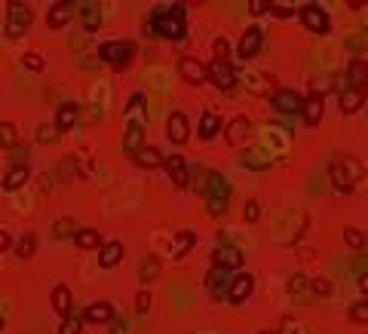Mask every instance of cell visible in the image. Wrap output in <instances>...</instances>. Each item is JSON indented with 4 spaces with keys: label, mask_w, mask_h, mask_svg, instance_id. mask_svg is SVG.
I'll list each match as a JSON object with an SVG mask.
<instances>
[{
    "label": "cell",
    "mask_w": 368,
    "mask_h": 334,
    "mask_svg": "<svg viewBox=\"0 0 368 334\" xmlns=\"http://www.w3.org/2000/svg\"><path fill=\"white\" fill-rule=\"evenodd\" d=\"M362 105H365V92L350 89V86L341 89V114H356Z\"/></svg>",
    "instance_id": "d4e9b609"
},
{
    "label": "cell",
    "mask_w": 368,
    "mask_h": 334,
    "mask_svg": "<svg viewBox=\"0 0 368 334\" xmlns=\"http://www.w3.org/2000/svg\"><path fill=\"white\" fill-rule=\"evenodd\" d=\"M206 203H209V212L212 215H224L227 212V203H230V181L227 175L221 172H209L206 175Z\"/></svg>",
    "instance_id": "3957f363"
},
{
    "label": "cell",
    "mask_w": 368,
    "mask_h": 334,
    "mask_svg": "<svg viewBox=\"0 0 368 334\" xmlns=\"http://www.w3.org/2000/svg\"><path fill=\"white\" fill-rule=\"evenodd\" d=\"M273 10V15H279V19H289V15H295V10L291 6H286V3H276V6H270Z\"/></svg>",
    "instance_id": "681fc988"
},
{
    "label": "cell",
    "mask_w": 368,
    "mask_h": 334,
    "mask_svg": "<svg viewBox=\"0 0 368 334\" xmlns=\"http://www.w3.org/2000/svg\"><path fill=\"white\" fill-rule=\"evenodd\" d=\"M243 218H245V221H258V218H261V206L255 203V199H252V203H245Z\"/></svg>",
    "instance_id": "7dc6e473"
},
{
    "label": "cell",
    "mask_w": 368,
    "mask_h": 334,
    "mask_svg": "<svg viewBox=\"0 0 368 334\" xmlns=\"http://www.w3.org/2000/svg\"><path fill=\"white\" fill-rule=\"evenodd\" d=\"M120 261H123V243H105L98 248V267L111 270V267H117Z\"/></svg>",
    "instance_id": "603a6c76"
},
{
    "label": "cell",
    "mask_w": 368,
    "mask_h": 334,
    "mask_svg": "<svg viewBox=\"0 0 368 334\" xmlns=\"http://www.w3.org/2000/svg\"><path fill=\"white\" fill-rule=\"evenodd\" d=\"M86 322L92 325H107V322H114V307H111V301H95V304H89L86 307Z\"/></svg>",
    "instance_id": "ffe728a7"
},
{
    "label": "cell",
    "mask_w": 368,
    "mask_h": 334,
    "mask_svg": "<svg viewBox=\"0 0 368 334\" xmlns=\"http://www.w3.org/2000/svg\"><path fill=\"white\" fill-rule=\"evenodd\" d=\"M163 169L169 172V178H172V181H175V188H187V184H190L187 162H184V157H178V153H172V157H166Z\"/></svg>",
    "instance_id": "9a60e30c"
},
{
    "label": "cell",
    "mask_w": 368,
    "mask_h": 334,
    "mask_svg": "<svg viewBox=\"0 0 368 334\" xmlns=\"http://www.w3.org/2000/svg\"><path fill=\"white\" fill-rule=\"evenodd\" d=\"M240 166L243 169H252V172H267L273 166V157L261 147H252V151H243L240 153Z\"/></svg>",
    "instance_id": "4fadbf2b"
},
{
    "label": "cell",
    "mask_w": 368,
    "mask_h": 334,
    "mask_svg": "<svg viewBox=\"0 0 368 334\" xmlns=\"http://www.w3.org/2000/svg\"><path fill=\"white\" fill-rule=\"evenodd\" d=\"M350 319L359 325H368V301H359V304L350 307Z\"/></svg>",
    "instance_id": "f35d334b"
},
{
    "label": "cell",
    "mask_w": 368,
    "mask_h": 334,
    "mask_svg": "<svg viewBox=\"0 0 368 334\" xmlns=\"http://www.w3.org/2000/svg\"><path fill=\"white\" fill-rule=\"evenodd\" d=\"M77 224H74V218H59L56 224H52V236L56 239H65V236H77Z\"/></svg>",
    "instance_id": "e575fe53"
},
{
    "label": "cell",
    "mask_w": 368,
    "mask_h": 334,
    "mask_svg": "<svg viewBox=\"0 0 368 334\" xmlns=\"http://www.w3.org/2000/svg\"><path fill=\"white\" fill-rule=\"evenodd\" d=\"M197 243V236H194V230H178L172 236V243H169V252L175 255V258H181V255H187V248Z\"/></svg>",
    "instance_id": "4316f807"
},
{
    "label": "cell",
    "mask_w": 368,
    "mask_h": 334,
    "mask_svg": "<svg viewBox=\"0 0 368 334\" xmlns=\"http://www.w3.org/2000/svg\"><path fill=\"white\" fill-rule=\"evenodd\" d=\"M157 276H160V258L148 255V258L138 264V279H141V282H153Z\"/></svg>",
    "instance_id": "1f68e13d"
},
{
    "label": "cell",
    "mask_w": 368,
    "mask_h": 334,
    "mask_svg": "<svg viewBox=\"0 0 368 334\" xmlns=\"http://www.w3.org/2000/svg\"><path fill=\"white\" fill-rule=\"evenodd\" d=\"M71 19H74V3H56L49 13H46V25L52 31H61Z\"/></svg>",
    "instance_id": "44dd1931"
},
{
    "label": "cell",
    "mask_w": 368,
    "mask_h": 334,
    "mask_svg": "<svg viewBox=\"0 0 368 334\" xmlns=\"http://www.w3.org/2000/svg\"><path fill=\"white\" fill-rule=\"evenodd\" d=\"M289 294H291V298H298V301H307L313 294L310 291V279L301 276V273H295V276L289 279Z\"/></svg>",
    "instance_id": "f546056e"
},
{
    "label": "cell",
    "mask_w": 368,
    "mask_h": 334,
    "mask_svg": "<svg viewBox=\"0 0 368 334\" xmlns=\"http://www.w3.org/2000/svg\"><path fill=\"white\" fill-rule=\"evenodd\" d=\"M258 334H273V331H258Z\"/></svg>",
    "instance_id": "9f6ffc18"
},
{
    "label": "cell",
    "mask_w": 368,
    "mask_h": 334,
    "mask_svg": "<svg viewBox=\"0 0 368 334\" xmlns=\"http://www.w3.org/2000/svg\"><path fill=\"white\" fill-rule=\"evenodd\" d=\"M144 147H148V144H144V126H141V123H129L126 135H123V151H126L129 157H138Z\"/></svg>",
    "instance_id": "2e32d148"
},
{
    "label": "cell",
    "mask_w": 368,
    "mask_h": 334,
    "mask_svg": "<svg viewBox=\"0 0 368 334\" xmlns=\"http://www.w3.org/2000/svg\"><path fill=\"white\" fill-rule=\"evenodd\" d=\"M151 304H153V298L148 291H138V298H135V313L138 316H148L151 313Z\"/></svg>",
    "instance_id": "7bdbcfd3"
},
{
    "label": "cell",
    "mask_w": 368,
    "mask_h": 334,
    "mask_svg": "<svg viewBox=\"0 0 368 334\" xmlns=\"http://www.w3.org/2000/svg\"><path fill=\"white\" fill-rule=\"evenodd\" d=\"M141 102H144V96H141V92H135V96L129 98V107H126V111H138V107H141Z\"/></svg>",
    "instance_id": "816d5d0a"
},
{
    "label": "cell",
    "mask_w": 368,
    "mask_h": 334,
    "mask_svg": "<svg viewBox=\"0 0 368 334\" xmlns=\"http://www.w3.org/2000/svg\"><path fill=\"white\" fill-rule=\"evenodd\" d=\"M347 86L359 89V92H368V65L362 59H353L347 65Z\"/></svg>",
    "instance_id": "e0dca14e"
},
{
    "label": "cell",
    "mask_w": 368,
    "mask_h": 334,
    "mask_svg": "<svg viewBox=\"0 0 368 334\" xmlns=\"http://www.w3.org/2000/svg\"><path fill=\"white\" fill-rule=\"evenodd\" d=\"M227 273L230 270H224V267H212V273L206 276V285H209L212 301H221V298H227L230 294V282H233V279H230Z\"/></svg>",
    "instance_id": "30bf717a"
},
{
    "label": "cell",
    "mask_w": 368,
    "mask_h": 334,
    "mask_svg": "<svg viewBox=\"0 0 368 334\" xmlns=\"http://www.w3.org/2000/svg\"><path fill=\"white\" fill-rule=\"evenodd\" d=\"M209 83L212 86H218L221 92H230L233 89V83H236V71H233V65L224 59H212V65H209Z\"/></svg>",
    "instance_id": "8992f818"
},
{
    "label": "cell",
    "mask_w": 368,
    "mask_h": 334,
    "mask_svg": "<svg viewBox=\"0 0 368 334\" xmlns=\"http://www.w3.org/2000/svg\"><path fill=\"white\" fill-rule=\"evenodd\" d=\"M166 135H169V142H175V144H184V142H187L190 123H187V116H184L181 111H172V114H169V120H166Z\"/></svg>",
    "instance_id": "8fae6325"
},
{
    "label": "cell",
    "mask_w": 368,
    "mask_h": 334,
    "mask_svg": "<svg viewBox=\"0 0 368 334\" xmlns=\"http://www.w3.org/2000/svg\"><path fill=\"white\" fill-rule=\"evenodd\" d=\"M80 19H83V28H86V31H98V25H102V6L86 3L80 10Z\"/></svg>",
    "instance_id": "4dcf8cb0"
},
{
    "label": "cell",
    "mask_w": 368,
    "mask_h": 334,
    "mask_svg": "<svg viewBox=\"0 0 368 334\" xmlns=\"http://www.w3.org/2000/svg\"><path fill=\"white\" fill-rule=\"evenodd\" d=\"M212 261H215V267H224V270H236L243 264V252L236 245H227V243H221L218 248L212 252Z\"/></svg>",
    "instance_id": "5bb4252c"
},
{
    "label": "cell",
    "mask_w": 368,
    "mask_h": 334,
    "mask_svg": "<svg viewBox=\"0 0 368 334\" xmlns=\"http://www.w3.org/2000/svg\"><path fill=\"white\" fill-rule=\"evenodd\" d=\"M362 175H365V166L356 157H350V153H337L328 162V178H332L335 190H341V193H350L362 181Z\"/></svg>",
    "instance_id": "7a4b0ae2"
},
{
    "label": "cell",
    "mask_w": 368,
    "mask_h": 334,
    "mask_svg": "<svg viewBox=\"0 0 368 334\" xmlns=\"http://www.w3.org/2000/svg\"><path fill=\"white\" fill-rule=\"evenodd\" d=\"M178 74H181L187 83H194V86H199V83H206V80H209V68H206L203 61L187 59V56H184V59L178 61Z\"/></svg>",
    "instance_id": "7c38bea8"
},
{
    "label": "cell",
    "mask_w": 368,
    "mask_h": 334,
    "mask_svg": "<svg viewBox=\"0 0 368 334\" xmlns=\"http://www.w3.org/2000/svg\"><path fill=\"white\" fill-rule=\"evenodd\" d=\"M322 111H325V98H322V92L316 89L310 98H307V105H304V123L307 126H319V120H322Z\"/></svg>",
    "instance_id": "d6986e66"
},
{
    "label": "cell",
    "mask_w": 368,
    "mask_h": 334,
    "mask_svg": "<svg viewBox=\"0 0 368 334\" xmlns=\"http://www.w3.org/2000/svg\"><path fill=\"white\" fill-rule=\"evenodd\" d=\"M261 43H264V34L261 28H245V34L240 37V59H255Z\"/></svg>",
    "instance_id": "ac0fdd59"
},
{
    "label": "cell",
    "mask_w": 368,
    "mask_h": 334,
    "mask_svg": "<svg viewBox=\"0 0 368 334\" xmlns=\"http://www.w3.org/2000/svg\"><path fill=\"white\" fill-rule=\"evenodd\" d=\"M135 160L141 162V166H148V169H157V166H163V162H166V157H160L157 147H144V151L138 153Z\"/></svg>",
    "instance_id": "d590c367"
},
{
    "label": "cell",
    "mask_w": 368,
    "mask_h": 334,
    "mask_svg": "<svg viewBox=\"0 0 368 334\" xmlns=\"http://www.w3.org/2000/svg\"><path fill=\"white\" fill-rule=\"evenodd\" d=\"M10 245H13L10 233H0V248H3V252H6V248H10Z\"/></svg>",
    "instance_id": "db71d44e"
},
{
    "label": "cell",
    "mask_w": 368,
    "mask_h": 334,
    "mask_svg": "<svg viewBox=\"0 0 368 334\" xmlns=\"http://www.w3.org/2000/svg\"><path fill=\"white\" fill-rule=\"evenodd\" d=\"M77 116H80V105L77 102H65L59 107V114H56V126L59 129H71L74 123H77Z\"/></svg>",
    "instance_id": "f1b7e54d"
},
{
    "label": "cell",
    "mask_w": 368,
    "mask_h": 334,
    "mask_svg": "<svg viewBox=\"0 0 368 334\" xmlns=\"http://www.w3.org/2000/svg\"><path fill=\"white\" fill-rule=\"evenodd\" d=\"M34 248H37V236H34V233H25V236L19 239V245H15V255L25 261V258H31V255H34Z\"/></svg>",
    "instance_id": "8d00e7d4"
},
{
    "label": "cell",
    "mask_w": 368,
    "mask_h": 334,
    "mask_svg": "<svg viewBox=\"0 0 368 334\" xmlns=\"http://www.w3.org/2000/svg\"><path fill=\"white\" fill-rule=\"evenodd\" d=\"M74 243L80 248H98L102 245V236H98V230H92V227H80V233L74 236Z\"/></svg>",
    "instance_id": "d6a6232c"
},
{
    "label": "cell",
    "mask_w": 368,
    "mask_h": 334,
    "mask_svg": "<svg viewBox=\"0 0 368 334\" xmlns=\"http://www.w3.org/2000/svg\"><path fill=\"white\" fill-rule=\"evenodd\" d=\"M52 310H56L59 316H74V298H71V291H68V285H56L52 289Z\"/></svg>",
    "instance_id": "7402d4cb"
},
{
    "label": "cell",
    "mask_w": 368,
    "mask_h": 334,
    "mask_svg": "<svg viewBox=\"0 0 368 334\" xmlns=\"http://www.w3.org/2000/svg\"><path fill=\"white\" fill-rule=\"evenodd\" d=\"M148 31L153 37H163V40H181L184 37V6H157L151 13V25Z\"/></svg>",
    "instance_id": "6da1fadb"
},
{
    "label": "cell",
    "mask_w": 368,
    "mask_h": 334,
    "mask_svg": "<svg viewBox=\"0 0 368 334\" xmlns=\"http://www.w3.org/2000/svg\"><path fill=\"white\" fill-rule=\"evenodd\" d=\"M249 132H252V123L245 120V116H236V120L227 123V135L224 138H227V144L236 147V144H243V138L249 135Z\"/></svg>",
    "instance_id": "cb8c5ba5"
},
{
    "label": "cell",
    "mask_w": 368,
    "mask_h": 334,
    "mask_svg": "<svg viewBox=\"0 0 368 334\" xmlns=\"http://www.w3.org/2000/svg\"><path fill=\"white\" fill-rule=\"evenodd\" d=\"M83 322H86V316H68L65 322L59 325V334H80L83 331Z\"/></svg>",
    "instance_id": "74e56055"
},
{
    "label": "cell",
    "mask_w": 368,
    "mask_h": 334,
    "mask_svg": "<svg viewBox=\"0 0 368 334\" xmlns=\"http://www.w3.org/2000/svg\"><path fill=\"white\" fill-rule=\"evenodd\" d=\"M0 142H3V147L15 151V126L13 123H0Z\"/></svg>",
    "instance_id": "ab89813d"
},
{
    "label": "cell",
    "mask_w": 368,
    "mask_h": 334,
    "mask_svg": "<svg viewBox=\"0 0 368 334\" xmlns=\"http://www.w3.org/2000/svg\"><path fill=\"white\" fill-rule=\"evenodd\" d=\"M344 243H347L353 252H362L365 243H368V236L362 230H356V227H344Z\"/></svg>",
    "instance_id": "836d02e7"
},
{
    "label": "cell",
    "mask_w": 368,
    "mask_h": 334,
    "mask_svg": "<svg viewBox=\"0 0 368 334\" xmlns=\"http://www.w3.org/2000/svg\"><path fill=\"white\" fill-rule=\"evenodd\" d=\"M111 325H114L111 334H126V322H123V319H114Z\"/></svg>",
    "instance_id": "f5cc1de1"
},
{
    "label": "cell",
    "mask_w": 368,
    "mask_h": 334,
    "mask_svg": "<svg viewBox=\"0 0 368 334\" xmlns=\"http://www.w3.org/2000/svg\"><path fill=\"white\" fill-rule=\"evenodd\" d=\"M304 105H307V98H301L295 89H279L273 96V107L279 114H304Z\"/></svg>",
    "instance_id": "ba28073f"
},
{
    "label": "cell",
    "mask_w": 368,
    "mask_h": 334,
    "mask_svg": "<svg viewBox=\"0 0 368 334\" xmlns=\"http://www.w3.org/2000/svg\"><path fill=\"white\" fill-rule=\"evenodd\" d=\"M25 181H28V166H10V172L3 178V190L15 193L19 188H25Z\"/></svg>",
    "instance_id": "484cf974"
},
{
    "label": "cell",
    "mask_w": 368,
    "mask_h": 334,
    "mask_svg": "<svg viewBox=\"0 0 368 334\" xmlns=\"http://www.w3.org/2000/svg\"><path fill=\"white\" fill-rule=\"evenodd\" d=\"M135 56V46L132 43H126V40H107L98 46V59L107 61V65H114V68H126L129 61H132Z\"/></svg>",
    "instance_id": "277c9868"
},
{
    "label": "cell",
    "mask_w": 368,
    "mask_h": 334,
    "mask_svg": "<svg viewBox=\"0 0 368 334\" xmlns=\"http://www.w3.org/2000/svg\"><path fill=\"white\" fill-rule=\"evenodd\" d=\"M359 289H362V291L368 294V273H362V276H359Z\"/></svg>",
    "instance_id": "11a10c76"
},
{
    "label": "cell",
    "mask_w": 368,
    "mask_h": 334,
    "mask_svg": "<svg viewBox=\"0 0 368 334\" xmlns=\"http://www.w3.org/2000/svg\"><path fill=\"white\" fill-rule=\"evenodd\" d=\"M279 334H307V328L301 322H295V319H286V322H282V328H279Z\"/></svg>",
    "instance_id": "bcb514c9"
},
{
    "label": "cell",
    "mask_w": 368,
    "mask_h": 334,
    "mask_svg": "<svg viewBox=\"0 0 368 334\" xmlns=\"http://www.w3.org/2000/svg\"><path fill=\"white\" fill-rule=\"evenodd\" d=\"M31 10L25 3H10V13H6V37H22L31 28Z\"/></svg>",
    "instance_id": "5b68a950"
},
{
    "label": "cell",
    "mask_w": 368,
    "mask_h": 334,
    "mask_svg": "<svg viewBox=\"0 0 368 334\" xmlns=\"http://www.w3.org/2000/svg\"><path fill=\"white\" fill-rule=\"evenodd\" d=\"M301 22L307 31H313V34H328V28H332V22H328V13L322 10L316 3H307L301 6Z\"/></svg>",
    "instance_id": "52a82bcc"
},
{
    "label": "cell",
    "mask_w": 368,
    "mask_h": 334,
    "mask_svg": "<svg viewBox=\"0 0 368 334\" xmlns=\"http://www.w3.org/2000/svg\"><path fill=\"white\" fill-rule=\"evenodd\" d=\"M37 142L40 144H56L59 142V126H40L37 129Z\"/></svg>",
    "instance_id": "60d3db41"
},
{
    "label": "cell",
    "mask_w": 368,
    "mask_h": 334,
    "mask_svg": "<svg viewBox=\"0 0 368 334\" xmlns=\"http://www.w3.org/2000/svg\"><path fill=\"white\" fill-rule=\"evenodd\" d=\"M218 132H221V116L215 111H206L203 116H199V138L209 142V138H215Z\"/></svg>",
    "instance_id": "83f0119b"
},
{
    "label": "cell",
    "mask_w": 368,
    "mask_h": 334,
    "mask_svg": "<svg viewBox=\"0 0 368 334\" xmlns=\"http://www.w3.org/2000/svg\"><path fill=\"white\" fill-rule=\"evenodd\" d=\"M347 50H353V52L368 50V34H353V37H347Z\"/></svg>",
    "instance_id": "ee69618b"
},
{
    "label": "cell",
    "mask_w": 368,
    "mask_h": 334,
    "mask_svg": "<svg viewBox=\"0 0 368 334\" xmlns=\"http://www.w3.org/2000/svg\"><path fill=\"white\" fill-rule=\"evenodd\" d=\"M227 52H230V43L224 40V37H218V40H215V59H224L227 61Z\"/></svg>",
    "instance_id": "c3c4849f"
},
{
    "label": "cell",
    "mask_w": 368,
    "mask_h": 334,
    "mask_svg": "<svg viewBox=\"0 0 368 334\" xmlns=\"http://www.w3.org/2000/svg\"><path fill=\"white\" fill-rule=\"evenodd\" d=\"M252 291H255V276L240 273V276H233V282H230L227 301H230V304H245V301L252 298Z\"/></svg>",
    "instance_id": "9c48e42d"
},
{
    "label": "cell",
    "mask_w": 368,
    "mask_h": 334,
    "mask_svg": "<svg viewBox=\"0 0 368 334\" xmlns=\"http://www.w3.org/2000/svg\"><path fill=\"white\" fill-rule=\"evenodd\" d=\"M310 291H313V298H325V294L332 291V282H328V279H322V276H316V279H310Z\"/></svg>",
    "instance_id": "b9f144b4"
},
{
    "label": "cell",
    "mask_w": 368,
    "mask_h": 334,
    "mask_svg": "<svg viewBox=\"0 0 368 334\" xmlns=\"http://www.w3.org/2000/svg\"><path fill=\"white\" fill-rule=\"evenodd\" d=\"M22 65L31 68V71H43V56H37V52H25V56H22Z\"/></svg>",
    "instance_id": "f6af8a7d"
},
{
    "label": "cell",
    "mask_w": 368,
    "mask_h": 334,
    "mask_svg": "<svg viewBox=\"0 0 368 334\" xmlns=\"http://www.w3.org/2000/svg\"><path fill=\"white\" fill-rule=\"evenodd\" d=\"M264 10H267V3H264V0H249V13L261 15V13H264Z\"/></svg>",
    "instance_id": "f907efd6"
}]
</instances>
